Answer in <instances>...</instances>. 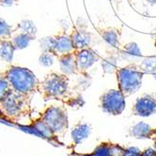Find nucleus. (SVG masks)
Returning <instances> with one entry per match:
<instances>
[{"label":"nucleus","mask_w":156,"mask_h":156,"mask_svg":"<svg viewBox=\"0 0 156 156\" xmlns=\"http://www.w3.org/2000/svg\"><path fill=\"white\" fill-rule=\"evenodd\" d=\"M118 59L119 55L116 53H109L106 57H105L102 61L101 65L105 73H116L118 70Z\"/></svg>","instance_id":"f3484780"},{"label":"nucleus","mask_w":156,"mask_h":156,"mask_svg":"<svg viewBox=\"0 0 156 156\" xmlns=\"http://www.w3.org/2000/svg\"><path fill=\"white\" fill-rule=\"evenodd\" d=\"M90 125L86 123V122H78L77 124H75L71 131V136L73 140L72 150H74L78 145L87 139L90 135Z\"/></svg>","instance_id":"9b49d317"},{"label":"nucleus","mask_w":156,"mask_h":156,"mask_svg":"<svg viewBox=\"0 0 156 156\" xmlns=\"http://www.w3.org/2000/svg\"><path fill=\"white\" fill-rule=\"evenodd\" d=\"M122 54H124L127 57L132 58H140L142 57L141 51L138 45L136 42H128L122 48Z\"/></svg>","instance_id":"aec40b11"},{"label":"nucleus","mask_w":156,"mask_h":156,"mask_svg":"<svg viewBox=\"0 0 156 156\" xmlns=\"http://www.w3.org/2000/svg\"><path fill=\"white\" fill-rule=\"evenodd\" d=\"M10 88L22 95L30 96L39 91L40 81L35 73L27 68L12 66L4 73Z\"/></svg>","instance_id":"f03ea898"},{"label":"nucleus","mask_w":156,"mask_h":156,"mask_svg":"<svg viewBox=\"0 0 156 156\" xmlns=\"http://www.w3.org/2000/svg\"><path fill=\"white\" fill-rule=\"evenodd\" d=\"M132 114L142 118H148L156 114V95L149 93L138 97L133 105Z\"/></svg>","instance_id":"6e6552de"},{"label":"nucleus","mask_w":156,"mask_h":156,"mask_svg":"<svg viewBox=\"0 0 156 156\" xmlns=\"http://www.w3.org/2000/svg\"><path fill=\"white\" fill-rule=\"evenodd\" d=\"M69 156H129V151L128 148L121 146L120 144L107 141L99 144L88 153H79L72 150Z\"/></svg>","instance_id":"0eeeda50"},{"label":"nucleus","mask_w":156,"mask_h":156,"mask_svg":"<svg viewBox=\"0 0 156 156\" xmlns=\"http://www.w3.org/2000/svg\"><path fill=\"white\" fill-rule=\"evenodd\" d=\"M70 37L72 39L73 46L74 50H80L88 47L91 41V34L86 27H75L73 28Z\"/></svg>","instance_id":"9d476101"},{"label":"nucleus","mask_w":156,"mask_h":156,"mask_svg":"<svg viewBox=\"0 0 156 156\" xmlns=\"http://www.w3.org/2000/svg\"><path fill=\"white\" fill-rule=\"evenodd\" d=\"M55 58H58V57L54 53H51V52H42L41 55H40V58H39V62H40V64L41 66L50 67V66L53 65Z\"/></svg>","instance_id":"b1692460"},{"label":"nucleus","mask_w":156,"mask_h":156,"mask_svg":"<svg viewBox=\"0 0 156 156\" xmlns=\"http://www.w3.org/2000/svg\"><path fill=\"white\" fill-rule=\"evenodd\" d=\"M16 28L23 33H27L32 36H36L37 27L34 24V22L31 20H23L19 24H17Z\"/></svg>","instance_id":"6ab92c4d"},{"label":"nucleus","mask_w":156,"mask_h":156,"mask_svg":"<svg viewBox=\"0 0 156 156\" xmlns=\"http://www.w3.org/2000/svg\"><path fill=\"white\" fill-rule=\"evenodd\" d=\"M137 156H156V151L152 148H149L144 151H140Z\"/></svg>","instance_id":"a878e982"},{"label":"nucleus","mask_w":156,"mask_h":156,"mask_svg":"<svg viewBox=\"0 0 156 156\" xmlns=\"http://www.w3.org/2000/svg\"><path fill=\"white\" fill-rule=\"evenodd\" d=\"M12 90L9 87V84L8 80L6 79V77L4 75V73H0V102L2 101L3 98L7 95V93Z\"/></svg>","instance_id":"393cba45"},{"label":"nucleus","mask_w":156,"mask_h":156,"mask_svg":"<svg viewBox=\"0 0 156 156\" xmlns=\"http://www.w3.org/2000/svg\"><path fill=\"white\" fill-rule=\"evenodd\" d=\"M28 96L19 94L10 90L0 102L1 115L9 119H17L28 112Z\"/></svg>","instance_id":"39448f33"},{"label":"nucleus","mask_w":156,"mask_h":156,"mask_svg":"<svg viewBox=\"0 0 156 156\" xmlns=\"http://www.w3.org/2000/svg\"><path fill=\"white\" fill-rule=\"evenodd\" d=\"M40 119L58 138L62 137L69 128L68 113L64 106L51 105L43 111Z\"/></svg>","instance_id":"20e7f679"},{"label":"nucleus","mask_w":156,"mask_h":156,"mask_svg":"<svg viewBox=\"0 0 156 156\" xmlns=\"http://www.w3.org/2000/svg\"><path fill=\"white\" fill-rule=\"evenodd\" d=\"M75 55V58L77 62V67L79 70V73L81 75H84L85 77H87V70L90 67L99 60V55L94 52L91 48L86 47L80 50H74L73 51Z\"/></svg>","instance_id":"1a4fd4ad"},{"label":"nucleus","mask_w":156,"mask_h":156,"mask_svg":"<svg viewBox=\"0 0 156 156\" xmlns=\"http://www.w3.org/2000/svg\"><path fill=\"white\" fill-rule=\"evenodd\" d=\"M151 74L153 75V77H154L155 79H156V69H155V70H154V71L152 72V73H151Z\"/></svg>","instance_id":"c756f323"},{"label":"nucleus","mask_w":156,"mask_h":156,"mask_svg":"<svg viewBox=\"0 0 156 156\" xmlns=\"http://www.w3.org/2000/svg\"><path fill=\"white\" fill-rule=\"evenodd\" d=\"M0 115H1V112H0Z\"/></svg>","instance_id":"473e14b6"},{"label":"nucleus","mask_w":156,"mask_h":156,"mask_svg":"<svg viewBox=\"0 0 156 156\" xmlns=\"http://www.w3.org/2000/svg\"><path fill=\"white\" fill-rule=\"evenodd\" d=\"M125 98L119 90H109L100 96V106L105 113L111 116H119L125 109Z\"/></svg>","instance_id":"423d86ee"},{"label":"nucleus","mask_w":156,"mask_h":156,"mask_svg":"<svg viewBox=\"0 0 156 156\" xmlns=\"http://www.w3.org/2000/svg\"><path fill=\"white\" fill-rule=\"evenodd\" d=\"M152 129V127L145 122H138L131 128L130 135L137 139H149Z\"/></svg>","instance_id":"2eb2a0df"},{"label":"nucleus","mask_w":156,"mask_h":156,"mask_svg":"<svg viewBox=\"0 0 156 156\" xmlns=\"http://www.w3.org/2000/svg\"><path fill=\"white\" fill-rule=\"evenodd\" d=\"M55 50L58 58L60 55L73 52V46L70 35H68L65 31H62L58 34L55 35Z\"/></svg>","instance_id":"ddd939ff"},{"label":"nucleus","mask_w":156,"mask_h":156,"mask_svg":"<svg viewBox=\"0 0 156 156\" xmlns=\"http://www.w3.org/2000/svg\"><path fill=\"white\" fill-rule=\"evenodd\" d=\"M69 82L68 75L51 73L40 83L39 91L45 101L58 100L71 107L79 108L84 105L85 102L81 95L72 96L69 91Z\"/></svg>","instance_id":"f257e3e1"},{"label":"nucleus","mask_w":156,"mask_h":156,"mask_svg":"<svg viewBox=\"0 0 156 156\" xmlns=\"http://www.w3.org/2000/svg\"><path fill=\"white\" fill-rule=\"evenodd\" d=\"M119 90L125 97L131 96L140 90L142 86L144 72L140 66L136 64H129L122 68H118L116 71Z\"/></svg>","instance_id":"7ed1b4c3"},{"label":"nucleus","mask_w":156,"mask_h":156,"mask_svg":"<svg viewBox=\"0 0 156 156\" xmlns=\"http://www.w3.org/2000/svg\"><path fill=\"white\" fill-rule=\"evenodd\" d=\"M59 62V68L62 73L66 75L80 74L77 67V62L75 58V55L73 52L60 55L58 58Z\"/></svg>","instance_id":"f8f14e48"},{"label":"nucleus","mask_w":156,"mask_h":156,"mask_svg":"<svg viewBox=\"0 0 156 156\" xmlns=\"http://www.w3.org/2000/svg\"><path fill=\"white\" fill-rule=\"evenodd\" d=\"M15 48L12 44V40L0 39V58L7 62H10L13 58Z\"/></svg>","instance_id":"dca6fc26"},{"label":"nucleus","mask_w":156,"mask_h":156,"mask_svg":"<svg viewBox=\"0 0 156 156\" xmlns=\"http://www.w3.org/2000/svg\"><path fill=\"white\" fill-rule=\"evenodd\" d=\"M148 4H150V5H151V6H153V5H156V0H145Z\"/></svg>","instance_id":"c85d7f7f"},{"label":"nucleus","mask_w":156,"mask_h":156,"mask_svg":"<svg viewBox=\"0 0 156 156\" xmlns=\"http://www.w3.org/2000/svg\"><path fill=\"white\" fill-rule=\"evenodd\" d=\"M154 30H155V32H156V27H155V28H154Z\"/></svg>","instance_id":"2f4dec72"},{"label":"nucleus","mask_w":156,"mask_h":156,"mask_svg":"<svg viewBox=\"0 0 156 156\" xmlns=\"http://www.w3.org/2000/svg\"><path fill=\"white\" fill-rule=\"evenodd\" d=\"M34 39L35 36H32L30 34H27V33L20 32L19 34H17L12 39V41L15 50H22L27 48L29 45V43Z\"/></svg>","instance_id":"a211bd4d"},{"label":"nucleus","mask_w":156,"mask_h":156,"mask_svg":"<svg viewBox=\"0 0 156 156\" xmlns=\"http://www.w3.org/2000/svg\"><path fill=\"white\" fill-rule=\"evenodd\" d=\"M18 0H0V6L8 8V7H12L17 3Z\"/></svg>","instance_id":"bb28decb"},{"label":"nucleus","mask_w":156,"mask_h":156,"mask_svg":"<svg viewBox=\"0 0 156 156\" xmlns=\"http://www.w3.org/2000/svg\"><path fill=\"white\" fill-rule=\"evenodd\" d=\"M149 139L152 140V142H153V149H154L155 151H156V128H153V129H152Z\"/></svg>","instance_id":"cd10ccee"},{"label":"nucleus","mask_w":156,"mask_h":156,"mask_svg":"<svg viewBox=\"0 0 156 156\" xmlns=\"http://www.w3.org/2000/svg\"><path fill=\"white\" fill-rule=\"evenodd\" d=\"M154 45H155V48H156V36H155V43H154Z\"/></svg>","instance_id":"7c9ffc66"},{"label":"nucleus","mask_w":156,"mask_h":156,"mask_svg":"<svg viewBox=\"0 0 156 156\" xmlns=\"http://www.w3.org/2000/svg\"><path fill=\"white\" fill-rule=\"evenodd\" d=\"M40 46L42 52H51L54 53L55 55V38L52 37H45L40 40ZM58 57V55H57Z\"/></svg>","instance_id":"412c9836"},{"label":"nucleus","mask_w":156,"mask_h":156,"mask_svg":"<svg viewBox=\"0 0 156 156\" xmlns=\"http://www.w3.org/2000/svg\"><path fill=\"white\" fill-rule=\"evenodd\" d=\"M139 66L144 73H152V72L156 69V58L150 57L144 58Z\"/></svg>","instance_id":"4be33fe9"},{"label":"nucleus","mask_w":156,"mask_h":156,"mask_svg":"<svg viewBox=\"0 0 156 156\" xmlns=\"http://www.w3.org/2000/svg\"><path fill=\"white\" fill-rule=\"evenodd\" d=\"M14 28L7 22L0 18V39H10Z\"/></svg>","instance_id":"5701e85b"},{"label":"nucleus","mask_w":156,"mask_h":156,"mask_svg":"<svg viewBox=\"0 0 156 156\" xmlns=\"http://www.w3.org/2000/svg\"><path fill=\"white\" fill-rule=\"evenodd\" d=\"M101 37L112 47L119 48L120 46L121 30L117 27H105L97 28Z\"/></svg>","instance_id":"4468645a"}]
</instances>
